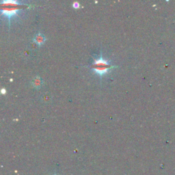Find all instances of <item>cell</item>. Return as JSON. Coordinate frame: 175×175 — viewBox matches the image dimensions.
<instances>
[{
    "instance_id": "obj_1",
    "label": "cell",
    "mask_w": 175,
    "mask_h": 175,
    "mask_svg": "<svg viewBox=\"0 0 175 175\" xmlns=\"http://www.w3.org/2000/svg\"><path fill=\"white\" fill-rule=\"evenodd\" d=\"M1 13L3 15L8 17L9 28L11 27V18L16 15H18V13L21 10V6L27 4H24L19 1L14 0H3L1 2Z\"/></svg>"
},
{
    "instance_id": "obj_4",
    "label": "cell",
    "mask_w": 175,
    "mask_h": 175,
    "mask_svg": "<svg viewBox=\"0 0 175 175\" xmlns=\"http://www.w3.org/2000/svg\"><path fill=\"white\" fill-rule=\"evenodd\" d=\"M47 38L43 34L41 33H38L34 36V38H33V41L36 42V44H38V45H41L44 44Z\"/></svg>"
},
{
    "instance_id": "obj_5",
    "label": "cell",
    "mask_w": 175,
    "mask_h": 175,
    "mask_svg": "<svg viewBox=\"0 0 175 175\" xmlns=\"http://www.w3.org/2000/svg\"><path fill=\"white\" fill-rule=\"evenodd\" d=\"M41 80L39 77H37L34 79L33 85H34V87H36V88L40 87V86H41Z\"/></svg>"
},
{
    "instance_id": "obj_3",
    "label": "cell",
    "mask_w": 175,
    "mask_h": 175,
    "mask_svg": "<svg viewBox=\"0 0 175 175\" xmlns=\"http://www.w3.org/2000/svg\"><path fill=\"white\" fill-rule=\"evenodd\" d=\"M97 65L111 66V64H110V61L103 58V55H102V52H101V56H100L99 58H97V59L94 58V62H93V63H92V66H97Z\"/></svg>"
},
{
    "instance_id": "obj_2",
    "label": "cell",
    "mask_w": 175,
    "mask_h": 175,
    "mask_svg": "<svg viewBox=\"0 0 175 175\" xmlns=\"http://www.w3.org/2000/svg\"><path fill=\"white\" fill-rule=\"evenodd\" d=\"M92 69L96 74L99 75L100 77H102L103 75L107 74L109 71H110L112 69L114 68V66H105V65H97V66H91Z\"/></svg>"
},
{
    "instance_id": "obj_6",
    "label": "cell",
    "mask_w": 175,
    "mask_h": 175,
    "mask_svg": "<svg viewBox=\"0 0 175 175\" xmlns=\"http://www.w3.org/2000/svg\"><path fill=\"white\" fill-rule=\"evenodd\" d=\"M72 6H73L75 8H78L79 7V4L78 3V2H75V3L72 4Z\"/></svg>"
}]
</instances>
